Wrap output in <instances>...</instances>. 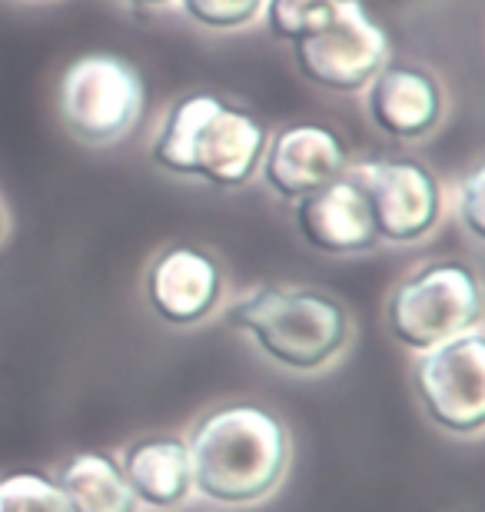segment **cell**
<instances>
[{"mask_svg":"<svg viewBox=\"0 0 485 512\" xmlns=\"http://www.w3.org/2000/svg\"><path fill=\"white\" fill-rule=\"evenodd\" d=\"M190 24L213 30V34H230L243 30L263 17L266 0H177Z\"/></svg>","mask_w":485,"mask_h":512,"instance_id":"17","label":"cell"},{"mask_svg":"<svg viewBox=\"0 0 485 512\" xmlns=\"http://www.w3.org/2000/svg\"><path fill=\"white\" fill-rule=\"evenodd\" d=\"M0 512H67L54 473L10 469L0 476Z\"/></svg>","mask_w":485,"mask_h":512,"instance_id":"15","label":"cell"},{"mask_svg":"<svg viewBox=\"0 0 485 512\" xmlns=\"http://www.w3.org/2000/svg\"><path fill=\"white\" fill-rule=\"evenodd\" d=\"M482 280L462 256H432L392 286L383 323L392 343L422 353L482 326Z\"/></svg>","mask_w":485,"mask_h":512,"instance_id":"4","label":"cell"},{"mask_svg":"<svg viewBox=\"0 0 485 512\" xmlns=\"http://www.w3.org/2000/svg\"><path fill=\"white\" fill-rule=\"evenodd\" d=\"M226 270L210 250L173 243L150 260L143 273V300L160 323L190 330L220 313Z\"/></svg>","mask_w":485,"mask_h":512,"instance_id":"9","label":"cell"},{"mask_svg":"<svg viewBox=\"0 0 485 512\" xmlns=\"http://www.w3.org/2000/svg\"><path fill=\"white\" fill-rule=\"evenodd\" d=\"M346 173L359 183L376 223L379 243L412 247L439 230L446 213V190L439 177L416 157L349 160Z\"/></svg>","mask_w":485,"mask_h":512,"instance_id":"8","label":"cell"},{"mask_svg":"<svg viewBox=\"0 0 485 512\" xmlns=\"http://www.w3.org/2000/svg\"><path fill=\"white\" fill-rule=\"evenodd\" d=\"M482 180H485V167L482 163H476L469 173H462L459 183H456V220L462 223V230L469 233L472 240L482 243L485 240V217H482V210H485V193H482Z\"/></svg>","mask_w":485,"mask_h":512,"instance_id":"18","label":"cell"},{"mask_svg":"<svg viewBox=\"0 0 485 512\" xmlns=\"http://www.w3.org/2000/svg\"><path fill=\"white\" fill-rule=\"evenodd\" d=\"M349 160H353L349 143L333 127L303 120V124H283L270 130L256 173L263 177L266 190H273L286 203H296L306 193L343 177Z\"/></svg>","mask_w":485,"mask_h":512,"instance_id":"10","label":"cell"},{"mask_svg":"<svg viewBox=\"0 0 485 512\" xmlns=\"http://www.w3.org/2000/svg\"><path fill=\"white\" fill-rule=\"evenodd\" d=\"M366 117L379 133L412 143L429 137L446 114V94L432 70L419 64H389L369 80Z\"/></svg>","mask_w":485,"mask_h":512,"instance_id":"12","label":"cell"},{"mask_svg":"<svg viewBox=\"0 0 485 512\" xmlns=\"http://www.w3.org/2000/svg\"><path fill=\"white\" fill-rule=\"evenodd\" d=\"M183 439L193 469V496L220 509L266 503L293 463V433L286 419L256 399L206 406Z\"/></svg>","mask_w":485,"mask_h":512,"instance_id":"1","label":"cell"},{"mask_svg":"<svg viewBox=\"0 0 485 512\" xmlns=\"http://www.w3.org/2000/svg\"><path fill=\"white\" fill-rule=\"evenodd\" d=\"M7 227H10V217H7V207H4V200H0V240L7 237Z\"/></svg>","mask_w":485,"mask_h":512,"instance_id":"20","label":"cell"},{"mask_svg":"<svg viewBox=\"0 0 485 512\" xmlns=\"http://www.w3.org/2000/svg\"><path fill=\"white\" fill-rule=\"evenodd\" d=\"M333 7L336 0H266L263 20L276 40L296 44L299 37H306L309 30L323 24L333 14Z\"/></svg>","mask_w":485,"mask_h":512,"instance_id":"16","label":"cell"},{"mask_svg":"<svg viewBox=\"0 0 485 512\" xmlns=\"http://www.w3.org/2000/svg\"><path fill=\"white\" fill-rule=\"evenodd\" d=\"M223 323L266 363L293 376H319L353 346L356 323L339 296L309 283H263L220 306Z\"/></svg>","mask_w":485,"mask_h":512,"instance_id":"2","label":"cell"},{"mask_svg":"<svg viewBox=\"0 0 485 512\" xmlns=\"http://www.w3.org/2000/svg\"><path fill=\"white\" fill-rule=\"evenodd\" d=\"M290 50L299 77L333 94H363L369 80L392 60L389 34L363 0H336L333 14L290 44Z\"/></svg>","mask_w":485,"mask_h":512,"instance_id":"7","label":"cell"},{"mask_svg":"<svg viewBox=\"0 0 485 512\" xmlns=\"http://www.w3.org/2000/svg\"><path fill=\"white\" fill-rule=\"evenodd\" d=\"M270 127L220 94H183L150 140V160L170 177L240 190L260 170Z\"/></svg>","mask_w":485,"mask_h":512,"instance_id":"3","label":"cell"},{"mask_svg":"<svg viewBox=\"0 0 485 512\" xmlns=\"http://www.w3.org/2000/svg\"><path fill=\"white\" fill-rule=\"evenodd\" d=\"M123 4H130V7H170L173 0H123Z\"/></svg>","mask_w":485,"mask_h":512,"instance_id":"19","label":"cell"},{"mask_svg":"<svg viewBox=\"0 0 485 512\" xmlns=\"http://www.w3.org/2000/svg\"><path fill=\"white\" fill-rule=\"evenodd\" d=\"M147 84L130 60L84 54L60 74L57 114L64 130L84 147H113L140 124Z\"/></svg>","mask_w":485,"mask_h":512,"instance_id":"5","label":"cell"},{"mask_svg":"<svg viewBox=\"0 0 485 512\" xmlns=\"http://www.w3.org/2000/svg\"><path fill=\"white\" fill-rule=\"evenodd\" d=\"M120 469L140 509L173 512L193 499V469L187 439L177 433L137 436L123 446Z\"/></svg>","mask_w":485,"mask_h":512,"instance_id":"13","label":"cell"},{"mask_svg":"<svg viewBox=\"0 0 485 512\" xmlns=\"http://www.w3.org/2000/svg\"><path fill=\"white\" fill-rule=\"evenodd\" d=\"M416 406L439 433L479 439L485 429V330L459 333L409 363Z\"/></svg>","mask_w":485,"mask_h":512,"instance_id":"6","label":"cell"},{"mask_svg":"<svg viewBox=\"0 0 485 512\" xmlns=\"http://www.w3.org/2000/svg\"><path fill=\"white\" fill-rule=\"evenodd\" d=\"M54 483L67 512H140L120 459L107 449H80L57 466Z\"/></svg>","mask_w":485,"mask_h":512,"instance_id":"14","label":"cell"},{"mask_svg":"<svg viewBox=\"0 0 485 512\" xmlns=\"http://www.w3.org/2000/svg\"><path fill=\"white\" fill-rule=\"evenodd\" d=\"M293 223L299 237L326 256H363L379 247L369 203L349 173L296 200Z\"/></svg>","mask_w":485,"mask_h":512,"instance_id":"11","label":"cell"}]
</instances>
